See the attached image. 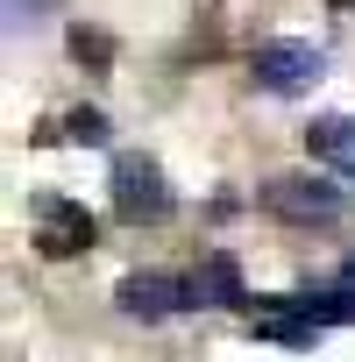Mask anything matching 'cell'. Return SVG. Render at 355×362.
Here are the masks:
<instances>
[{
  "instance_id": "obj_1",
  "label": "cell",
  "mask_w": 355,
  "mask_h": 362,
  "mask_svg": "<svg viewBox=\"0 0 355 362\" xmlns=\"http://www.w3.org/2000/svg\"><path fill=\"white\" fill-rule=\"evenodd\" d=\"M249 78L263 86V93H313L320 78H327V50L320 43H263L256 57H249Z\"/></svg>"
},
{
  "instance_id": "obj_2",
  "label": "cell",
  "mask_w": 355,
  "mask_h": 362,
  "mask_svg": "<svg viewBox=\"0 0 355 362\" xmlns=\"http://www.w3.org/2000/svg\"><path fill=\"white\" fill-rule=\"evenodd\" d=\"M170 206H178V199H170L163 170H156L149 156H121V163H114V214H121L128 228H142V221L156 228V221H170Z\"/></svg>"
},
{
  "instance_id": "obj_3",
  "label": "cell",
  "mask_w": 355,
  "mask_h": 362,
  "mask_svg": "<svg viewBox=\"0 0 355 362\" xmlns=\"http://www.w3.org/2000/svg\"><path fill=\"white\" fill-rule=\"evenodd\" d=\"M114 305H121L128 320H170V313H185V305H192V277H170V270H135V277H121Z\"/></svg>"
},
{
  "instance_id": "obj_4",
  "label": "cell",
  "mask_w": 355,
  "mask_h": 362,
  "mask_svg": "<svg viewBox=\"0 0 355 362\" xmlns=\"http://www.w3.org/2000/svg\"><path fill=\"white\" fill-rule=\"evenodd\" d=\"M93 214L78 206V199H36V249L57 263V256H78V249H93Z\"/></svg>"
},
{
  "instance_id": "obj_5",
  "label": "cell",
  "mask_w": 355,
  "mask_h": 362,
  "mask_svg": "<svg viewBox=\"0 0 355 362\" xmlns=\"http://www.w3.org/2000/svg\"><path fill=\"white\" fill-rule=\"evenodd\" d=\"M263 214H277V221H334L341 214V185H320V177H270L263 185Z\"/></svg>"
},
{
  "instance_id": "obj_6",
  "label": "cell",
  "mask_w": 355,
  "mask_h": 362,
  "mask_svg": "<svg viewBox=\"0 0 355 362\" xmlns=\"http://www.w3.org/2000/svg\"><path fill=\"white\" fill-rule=\"evenodd\" d=\"M305 156L355 177V114H313L305 121Z\"/></svg>"
},
{
  "instance_id": "obj_7",
  "label": "cell",
  "mask_w": 355,
  "mask_h": 362,
  "mask_svg": "<svg viewBox=\"0 0 355 362\" xmlns=\"http://www.w3.org/2000/svg\"><path fill=\"white\" fill-rule=\"evenodd\" d=\"M192 305H249V291H242V263H235L228 249L199 256V270H192Z\"/></svg>"
},
{
  "instance_id": "obj_8",
  "label": "cell",
  "mask_w": 355,
  "mask_h": 362,
  "mask_svg": "<svg viewBox=\"0 0 355 362\" xmlns=\"http://www.w3.org/2000/svg\"><path fill=\"white\" fill-rule=\"evenodd\" d=\"M249 334H263V341H284V348H320V327L313 320H298V313H249Z\"/></svg>"
},
{
  "instance_id": "obj_9",
  "label": "cell",
  "mask_w": 355,
  "mask_h": 362,
  "mask_svg": "<svg viewBox=\"0 0 355 362\" xmlns=\"http://www.w3.org/2000/svg\"><path fill=\"white\" fill-rule=\"evenodd\" d=\"M71 57H78V64H93V71H107V64H114V36L78 22V29H71Z\"/></svg>"
},
{
  "instance_id": "obj_10",
  "label": "cell",
  "mask_w": 355,
  "mask_h": 362,
  "mask_svg": "<svg viewBox=\"0 0 355 362\" xmlns=\"http://www.w3.org/2000/svg\"><path fill=\"white\" fill-rule=\"evenodd\" d=\"M57 135H64V142H86V149H100V142H107V114H100V107H71Z\"/></svg>"
},
{
  "instance_id": "obj_11",
  "label": "cell",
  "mask_w": 355,
  "mask_h": 362,
  "mask_svg": "<svg viewBox=\"0 0 355 362\" xmlns=\"http://www.w3.org/2000/svg\"><path fill=\"white\" fill-rule=\"evenodd\" d=\"M334 284H341V291H355V263H341V277H334Z\"/></svg>"
},
{
  "instance_id": "obj_12",
  "label": "cell",
  "mask_w": 355,
  "mask_h": 362,
  "mask_svg": "<svg viewBox=\"0 0 355 362\" xmlns=\"http://www.w3.org/2000/svg\"><path fill=\"white\" fill-rule=\"evenodd\" d=\"M334 8H355V0H334Z\"/></svg>"
}]
</instances>
